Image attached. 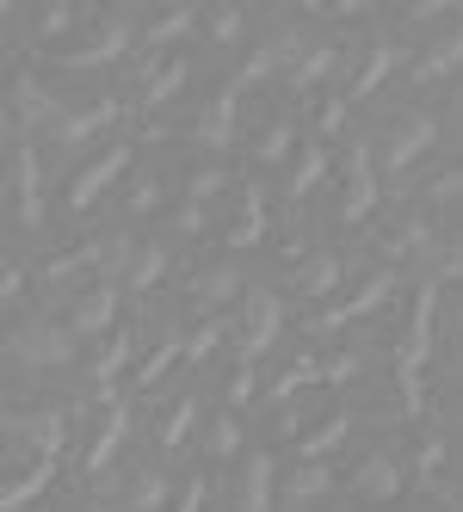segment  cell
Wrapping results in <instances>:
<instances>
[{"mask_svg": "<svg viewBox=\"0 0 463 512\" xmlns=\"http://www.w3.org/2000/svg\"><path fill=\"white\" fill-rule=\"evenodd\" d=\"M7 358L25 364V371H50V364L75 358V327H19L7 340Z\"/></svg>", "mask_w": 463, "mask_h": 512, "instance_id": "obj_1", "label": "cell"}, {"mask_svg": "<svg viewBox=\"0 0 463 512\" xmlns=\"http://www.w3.org/2000/svg\"><path fill=\"white\" fill-rule=\"evenodd\" d=\"M439 142V118L433 112H402L389 124V142H383V173H402L408 161H420L426 149Z\"/></svg>", "mask_w": 463, "mask_h": 512, "instance_id": "obj_2", "label": "cell"}, {"mask_svg": "<svg viewBox=\"0 0 463 512\" xmlns=\"http://www.w3.org/2000/svg\"><path fill=\"white\" fill-rule=\"evenodd\" d=\"M7 432L19 445H31L38 457H56L62 438H68V414H56V408H7Z\"/></svg>", "mask_w": 463, "mask_h": 512, "instance_id": "obj_3", "label": "cell"}, {"mask_svg": "<svg viewBox=\"0 0 463 512\" xmlns=\"http://www.w3.org/2000/svg\"><path fill=\"white\" fill-rule=\"evenodd\" d=\"M130 167V142H112L99 161H87L81 167V179H75V192H68V210H93L99 198H105V186H118V173Z\"/></svg>", "mask_w": 463, "mask_h": 512, "instance_id": "obj_4", "label": "cell"}, {"mask_svg": "<svg viewBox=\"0 0 463 512\" xmlns=\"http://www.w3.org/2000/svg\"><path fill=\"white\" fill-rule=\"evenodd\" d=\"M377 204V155L365 142H352V167H346V198H340V216L346 223H365Z\"/></svg>", "mask_w": 463, "mask_h": 512, "instance_id": "obj_5", "label": "cell"}, {"mask_svg": "<svg viewBox=\"0 0 463 512\" xmlns=\"http://www.w3.org/2000/svg\"><path fill=\"white\" fill-rule=\"evenodd\" d=\"M402 482H408V463H402V457H389V451H377V457L359 463V475H352V494L383 506V500H396V494H402Z\"/></svg>", "mask_w": 463, "mask_h": 512, "instance_id": "obj_6", "label": "cell"}, {"mask_svg": "<svg viewBox=\"0 0 463 512\" xmlns=\"http://www.w3.org/2000/svg\"><path fill=\"white\" fill-rule=\"evenodd\" d=\"M130 50V19L112 13L105 19V31H93V44H75V50H62V68H99V62H112Z\"/></svg>", "mask_w": 463, "mask_h": 512, "instance_id": "obj_7", "label": "cell"}, {"mask_svg": "<svg viewBox=\"0 0 463 512\" xmlns=\"http://www.w3.org/2000/svg\"><path fill=\"white\" fill-rule=\"evenodd\" d=\"M278 334V297L272 290H247V358H260Z\"/></svg>", "mask_w": 463, "mask_h": 512, "instance_id": "obj_8", "label": "cell"}, {"mask_svg": "<svg viewBox=\"0 0 463 512\" xmlns=\"http://www.w3.org/2000/svg\"><path fill=\"white\" fill-rule=\"evenodd\" d=\"M112 315H118V290L112 284H93L87 297L75 303V315H68V327H75V334H99V327H112Z\"/></svg>", "mask_w": 463, "mask_h": 512, "instance_id": "obj_9", "label": "cell"}, {"mask_svg": "<svg viewBox=\"0 0 463 512\" xmlns=\"http://www.w3.org/2000/svg\"><path fill=\"white\" fill-rule=\"evenodd\" d=\"M241 512H272V457L254 451L241 475Z\"/></svg>", "mask_w": 463, "mask_h": 512, "instance_id": "obj_10", "label": "cell"}, {"mask_svg": "<svg viewBox=\"0 0 463 512\" xmlns=\"http://www.w3.org/2000/svg\"><path fill=\"white\" fill-rule=\"evenodd\" d=\"M389 284H396V278H389V272H377V278H371V284L359 290V297H346V303H340L334 315H322V327H346V321H359V315H371V309H377V303L389 297Z\"/></svg>", "mask_w": 463, "mask_h": 512, "instance_id": "obj_11", "label": "cell"}, {"mask_svg": "<svg viewBox=\"0 0 463 512\" xmlns=\"http://www.w3.org/2000/svg\"><path fill=\"white\" fill-rule=\"evenodd\" d=\"M254 241H266V198H260V186L241 198V216L229 223V247H254Z\"/></svg>", "mask_w": 463, "mask_h": 512, "instance_id": "obj_12", "label": "cell"}, {"mask_svg": "<svg viewBox=\"0 0 463 512\" xmlns=\"http://www.w3.org/2000/svg\"><path fill=\"white\" fill-rule=\"evenodd\" d=\"M457 62H463V31H445V38L414 62V81H439V75H451Z\"/></svg>", "mask_w": 463, "mask_h": 512, "instance_id": "obj_13", "label": "cell"}, {"mask_svg": "<svg viewBox=\"0 0 463 512\" xmlns=\"http://www.w3.org/2000/svg\"><path fill=\"white\" fill-rule=\"evenodd\" d=\"M50 475H56V457H38V463H31V469L19 475V482H13L7 494H0V506H7V512H19V506H31V500H38V494L50 488Z\"/></svg>", "mask_w": 463, "mask_h": 512, "instance_id": "obj_14", "label": "cell"}, {"mask_svg": "<svg viewBox=\"0 0 463 512\" xmlns=\"http://www.w3.org/2000/svg\"><path fill=\"white\" fill-rule=\"evenodd\" d=\"M118 118V105L112 99H99V105H87V112H68V124L56 130V142H87V136H99L105 124Z\"/></svg>", "mask_w": 463, "mask_h": 512, "instance_id": "obj_15", "label": "cell"}, {"mask_svg": "<svg viewBox=\"0 0 463 512\" xmlns=\"http://www.w3.org/2000/svg\"><path fill=\"white\" fill-rule=\"evenodd\" d=\"M124 426H130V408H112V420L99 426V438H93V451H87V475H99L105 463L118 457V445H124Z\"/></svg>", "mask_w": 463, "mask_h": 512, "instance_id": "obj_16", "label": "cell"}, {"mask_svg": "<svg viewBox=\"0 0 463 512\" xmlns=\"http://www.w3.org/2000/svg\"><path fill=\"white\" fill-rule=\"evenodd\" d=\"M229 130H235V87H229V93H217V99H210V112L198 118V136L210 142V149H223Z\"/></svg>", "mask_w": 463, "mask_h": 512, "instance_id": "obj_17", "label": "cell"}, {"mask_svg": "<svg viewBox=\"0 0 463 512\" xmlns=\"http://www.w3.org/2000/svg\"><path fill=\"white\" fill-rule=\"evenodd\" d=\"M180 81H186V62L173 56V62H161V68H149V75H142V99H149V105H167L173 93H180Z\"/></svg>", "mask_w": 463, "mask_h": 512, "instance_id": "obj_18", "label": "cell"}, {"mask_svg": "<svg viewBox=\"0 0 463 512\" xmlns=\"http://www.w3.org/2000/svg\"><path fill=\"white\" fill-rule=\"evenodd\" d=\"M297 284H303V297H328V290L340 284V260L334 253H315V260L297 272Z\"/></svg>", "mask_w": 463, "mask_h": 512, "instance_id": "obj_19", "label": "cell"}, {"mask_svg": "<svg viewBox=\"0 0 463 512\" xmlns=\"http://www.w3.org/2000/svg\"><path fill=\"white\" fill-rule=\"evenodd\" d=\"M346 432H352V414H328L322 426H315V432L303 438V457H309V463H315V457H328V451L340 445V438H346Z\"/></svg>", "mask_w": 463, "mask_h": 512, "instance_id": "obj_20", "label": "cell"}, {"mask_svg": "<svg viewBox=\"0 0 463 512\" xmlns=\"http://www.w3.org/2000/svg\"><path fill=\"white\" fill-rule=\"evenodd\" d=\"M322 377H328V364H315V358H297L291 371H284V377L272 383V401H291L297 389H309V383H322Z\"/></svg>", "mask_w": 463, "mask_h": 512, "instance_id": "obj_21", "label": "cell"}, {"mask_svg": "<svg viewBox=\"0 0 463 512\" xmlns=\"http://www.w3.org/2000/svg\"><path fill=\"white\" fill-rule=\"evenodd\" d=\"M389 68H396V44H377V50H371V62H365V75L352 81L346 93H352V99H365V93H377V87H383V75H389Z\"/></svg>", "mask_w": 463, "mask_h": 512, "instance_id": "obj_22", "label": "cell"}, {"mask_svg": "<svg viewBox=\"0 0 463 512\" xmlns=\"http://www.w3.org/2000/svg\"><path fill=\"white\" fill-rule=\"evenodd\" d=\"M192 25H198L192 7H167V13L149 25V44H155V50H161V44H180V31H192Z\"/></svg>", "mask_w": 463, "mask_h": 512, "instance_id": "obj_23", "label": "cell"}, {"mask_svg": "<svg viewBox=\"0 0 463 512\" xmlns=\"http://www.w3.org/2000/svg\"><path fill=\"white\" fill-rule=\"evenodd\" d=\"M161 272H167V253H161V247H136V266H130L124 284H130V290H155Z\"/></svg>", "mask_w": 463, "mask_h": 512, "instance_id": "obj_24", "label": "cell"}, {"mask_svg": "<svg viewBox=\"0 0 463 512\" xmlns=\"http://www.w3.org/2000/svg\"><path fill=\"white\" fill-rule=\"evenodd\" d=\"M334 62H340V50H334V44H322V50H309V56L291 68V81H297V87H315V81H322Z\"/></svg>", "mask_w": 463, "mask_h": 512, "instance_id": "obj_25", "label": "cell"}, {"mask_svg": "<svg viewBox=\"0 0 463 512\" xmlns=\"http://www.w3.org/2000/svg\"><path fill=\"white\" fill-rule=\"evenodd\" d=\"M161 500H167V482H161L155 469H142L136 488H130V512H161Z\"/></svg>", "mask_w": 463, "mask_h": 512, "instance_id": "obj_26", "label": "cell"}, {"mask_svg": "<svg viewBox=\"0 0 463 512\" xmlns=\"http://www.w3.org/2000/svg\"><path fill=\"white\" fill-rule=\"evenodd\" d=\"M328 488H334V475H328L322 463H309V469H297V475H291V500H322Z\"/></svg>", "mask_w": 463, "mask_h": 512, "instance_id": "obj_27", "label": "cell"}, {"mask_svg": "<svg viewBox=\"0 0 463 512\" xmlns=\"http://www.w3.org/2000/svg\"><path fill=\"white\" fill-rule=\"evenodd\" d=\"M235 272L229 266H210V272H198V303H223V297H235Z\"/></svg>", "mask_w": 463, "mask_h": 512, "instance_id": "obj_28", "label": "cell"}, {"mask_svg": "<svg viewBox=\"0 0 463 512\" xmlns=\"http://www.w3.org/2000/svg\"><path fill=\"white\" fill-rule=\"evenodd\" d=\"M328 173V149H309L303 161H297V173H291V198H303V192H315V179Z\"/></svg>", "mask_w": 463, "mask_h": 512, "instance_id": "obj_29", "label": "cell"}, {"mask_svg": "<svg viewBox=\"0 0 463 512\" xmlns=\"http://www.w3.org/2000/svg\"><path fill=\"white\" fill-rule=\"evenodd\" d=\"M192 420H198V401L186 395L180 408L167 414V426H161V445H167V451H173V445H186V432H192Z\"/></svg>", "mask_w": 463, "mask_h": 512, "instance_id": "obj_30", "label": "cell"}, {"mask_svg": "<svg viewBox=\"0 0 463 512\" xmlns=\"http://www.w3.org/2000/svg\"><path fill=\"white\" fill-rule=\"evenodd\" d=\"M180 352H186V340H180V334H167L155 358H142V371H136V383H155V377H161V371H167V364L180 358Z\"/></svg>", "mask_w": 463, "mask_h": 512, "instance_id": "obj_31", "label": "cell"}, {"mask_svg": "<svg viewBox=\"0 0 463 512\" xmlns=\"http://www.w3.org/2000/svg\"><path fill=\"white\" fill-rule=\"evenodd\" d=\"M130 352H136V334H112V352H105V358L93 364V377H99V383H112V371H118V364H124Z\"/></svg>", "mask_w": 463, "mask_h": 512, "instance_id": "obj_32", "label": "cell"}, {"mask_svg": "<svg viewBox=\"0 0 463 512\" xmlns=\"http://www.w3.org/2000/svg\"><path fill=\"white\" fill-rule=\"evenodd\" d=\"M186 192H192V204L204 210L210 198H217V192H223V167H198V173H192V186H186Z\"/></svg>", "mask_w": 463, "mask_h": 512, "instance_id": "obj_33", "label": "cell"}, {"mask_svg": "<svg viewBox=\"0 0 463 512\" xmlns=\"http://www.w3.org/2000/svg\"><path fill=\"white\" fill-rule=\"evenodd\" d=\"M291 136H297L291 124H272V130L260 136V161H284V155H291Z\"/></svg>", "mask_w": 463, "mask_h": 512, "instance_id": "obj_34", "label": "cell"}, {"mask_svg": "<svg viewBox=\"0 0 463 512\" xmlns=\"http://www.w3.org/2000/svg\"><path fill=\"white\" fill-rule=\"evenodd\" d=\"M204 19H210V31H217V44H235L241 38V13L235 7H210Z\"/></svg>", "mask_w": 463, "mask_h": 512, "instance_id": "obj_35", "label": "cell"}, {"mask_svg": "<svg viewBox=\"0 0 463 512\" xmlns=\"http://www.w3.org/2000/svg\"><path fill=\"white\" fill-rule=\"evenodd\" d=\"M235 445H241V426H235V420H229V414H223V420H217V426H210V457H229V451H235Z\"/></svg>", "mask_w": 463, "mask_h": 512, "instance_id": "obj_36", "label": "cell"}, {"mask_svg": "<svg viewBox=\"0 0 463 512\" xmlns=\"http://www.w3.org/2000/svg\"><path fill=\"white\" fill-rule=\"evenodd\" d=\"M439 463H445V438H426V451H420V463H414V482H433Z\"/></svg>", "mask_w": 463, "mask_h": 512, "instance_id": "obj_37", "label": "cell"}, {"mask_svg": "<svg viewBox=\"0 0 463 512\" xmlns=\"http://www.w3.org/2000/svg\"><path fill=\"white\" fill-rule=\"evenodd\" d=\"M217 340H223V321H204L198 334L186 340V358H204V352H217Z\"/></svg>", "mask_w": 463, "mask_h": 512, "instance_id": "obj_38", "label": "cell"}, {"mask_svg": "<svg viewBox=\"0 0 463 512\" xmlns=\"http://www.w3.org/2000/svg\"><path fill=\"white\" fill-rule=\"evenodd\" d=\"M0 297H25V266H7V272H0Z\"/></svg>", "mask_w": 463, "mask_h": 512, "instance_id": "obj_39", "label": "cell"}, {"mask_svg": "<svg viewBox=\"0 0 463 512\" xmlns=\"http://www.w3.org/2000/svg\"><path fill=\"white\" fill-rule=\"evenodd\" d=\"M346 377H359V358H346V352L328 358V377H322V383H346Z\"/></svg>", "mask_w": 463, "mask_h": 512, "instance_id": "obj_40", "label": "cell"}, {"mask_svg": "<svg viewBox=\"0 0 463 512\" xmlns=\"http://www.w3.org/2000/svg\"><path fill=\"white\" fill-rule=\"evenodd\" d=\"M433 198H463V167H451L445 179H433Z\"/></svg>", "mask_w": 463, "mask_h": 512, "instance_id": "obj_41", "label": "cell"}, {"mask_svg": "<svg viewBox=\"0 0 463 512\" xmlns=\"http://www.w3.org/2000/svg\"><path fill=\"white\" fill-rule=\"evenodd\" d=\"M340 118H346V99H328V105H322V118H315V124H322V136H328V130H340Z\"/></svg>", "mask_w": 463, "mask_h": 512, "instance_id": "obj_42", "label": "cell"}, {"mask_svg": "<svg viewBox=\"0 0 463 512\" xmlns=\"http://www.w3.org/2000/svg\"><path fill=\"white\" fill-rule=\"evenodd\" d=\"M204 494H210V488H204V475H198V482H186V500H180V512H198V506H204Z\"/></svg>", "mask_w": 463, "mask_h": 512, "instance_id": "obj_43", "label": "cell"}, {"mask_svg": "<svg viewBox=\"0 0 463 512\" xmlns=\"http://www.w3.org/2000/svg\"><path fill=\"white\" fill-rule=\"evenodd\" d=\"M445 272H451V278H463V241H457V247L445 253Z\"/></svg>", "mask_w": 463, "mask_h": 512, "instance_id": "obj_44", "label": "cell"}, {"mask_svg": "<svg viewBox=\"0 0 463 512\" xmlns=\"http://www.w3.org/2000/svg\"><path fill=\"white\" fill-rule=\"evenodd\" d=\"M457 426H463V401H457Z\"/></svg>", "mask_w": 463, "mask_h": 512, "instance_id": "obj_45", "label": "cell"}, {"mask_svg": "<svg viewBox=\"0 0 463 512\" xmlns=\"http://www.w3.org/2000/svg\"><path fill=\"white\" fill-rule=\"evenodd\" d=\"M87 512H105V506H87Z\"/></svg>", "mask_w": 463, "mask_h": 512, "instance_id": "obj_46", "label": "cell"}, {"mask_svg": "<svg viewBox=\"0 0 463 512\" xmlns=\"http://www.w3.org/2000/svg\"><path fill=\"white\" fill-rule=\"evenodd\" d=\"M457 130H463V118H457Z\"/></svg>", "mask_w": 463, "mask_h": 512, "instance_id": "obj_47", "label": "cell"}]
</instances>
